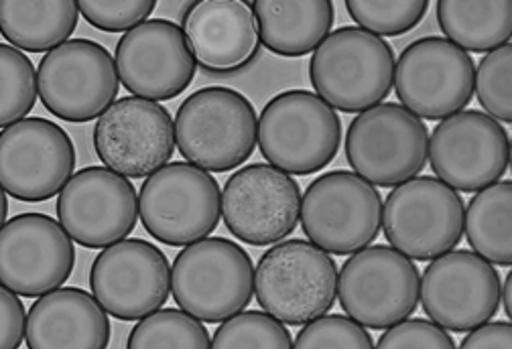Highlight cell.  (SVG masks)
<instances>
[{"mask_svg": "<svg viewBox=\"0 0 512 349\" xmlns=\"http://www.w3.org/2000/svg\"><path fill=\"white\" fill-rule=\"evenodd\" d=\"M175 143L187 163L212 173H228L250 159L259 143L254 106L236 90L202 88L177 110Z\"/></svg>", "mask_w": 512, "mask_h": 349, "instance_id": "6da1fadb", "label": "cell"}, {"mask_svg": "<svg viewBox=\"0 0 512 349\" xmlns=\"http://www.w3.org/2000/svg\"><path fill=\"white\" fill-rule=\"evenodd\" d=\"M395 63V51L382 37L342 27L315 49L309 78L317 96L334 110L364 112L391 94Z\"/></svg>", "mask_w": 512, "mask_h": 349, "instance_id": "7a4b0ae2", "label": "cell"}, {"mask_svg": "<svg viewBox=\"0 0 512 349\" xmlns=\"http://www.w3.org/2000/svg\"><path fill=\"white\" fill-rule=\"evenodd\" d=\"M259 305L287 325L326 315L338 297V266L330 252L305 240H287L263 254L254 270Z\"/></svg>", "mask_w": 512, "mask_h": 349, "instance_id": "3957f363", "label": "cell"}, {"mask_svg": "<svg viewBox=\"0 0 512 349\" xmlns=\"http://www.w3.org/2000/svg\"><path fill=\"white\" fill-rule=\"evenodd\" d=\"M171 293L175 303L196 319L226 321L252 301V260L232 240H198L177 254L171 268Z\"/></svg>", "mask_w": 512, "mask_h": 349, "instance_id": "277c9868", "label": "cell"}, {"mask_svg": "<svg viewBox=\"0 0 512 349\" xmlns=\"http://www.w3.org/2000/svg\"><path fill=\"white\" fill-rule=\"evenodd\" d=\"M342 122L336 110L307 90L275 96L259 120L263 157L289 175H313L338 155Z\"/></svg>", "mask_w": 512, "mask_h": 349, "instance_id": "5b68a950", "label": "cell"}, {"mask_svg": "<svg viewBox=\"0 0 512 349\" xmlns=\"http://www.w3.org/2000/svg\"><path fill=\"white\" fill-rule=\"evenodd\" d=\"M139 216L145 230L167 246H189L220 224L218 181L191 163H169L141 187Z\"/></svg>", "mask_w": 512, "mask_h": 349, "instance_id": "8992f818", "label": "cell"}, {"mask_svg": "<svg viewBox=\"0 0 512 349\" xmlns=\"http://www.w3.org/2000/svg\"><path fill=\"white\" fill-rule=\"evenodd\" d=\"M429 132L419 116L395 102L360 112L346 134L350 167L376 187H397L427 165Z\"/></svg>", "mask_w": 512, "mask_h": 349, "instance_id": "52a82bcc", "label": "cell"}, {"mask_svg": "<svg viewBox=\"0 0 512 349\" xmlns=\"http://www.w3.org/2000/svg\"><path fill=\"white\" fill-rule=\"evenodd\" d=\"M464 199L433 177L397 185L382 205V228L391 246L415 260L454 250L464 236Z\"/></svg>", "mask_w": 512, "mask_h": 349, "instance_id": "ba28073f", "label": "cell"}, {"mask_svg": "<svg viewBox=\"0 0 512 349\" xmlns=\"http://www.w3.org/2000/svg\"><path fill=\"white\" fill-rule=\"evenodd\" d=\"M301 228L322 250L346 256L370 246L382 228V199L350 171L317 177L301 199Z\"/></svg>", "mask_w": 512, "mask_h": 349, "instance_id": "9c48e42d", "label": "cell"}, {"mask_svg": "<svg viewBox=\"0 0 512 349\" xmlns=\"http://www.w3.org/2000/svg\"><path fill=\"white\" fill-rule=\"evenodd\" d=\"M421 276L409 256L391 246H366L338 274L342 309L360 325L389 329L419 307Z\"/></svg>", "mask_w": 512, "mask_h": 349, "instance_id": "30bf717a", "label": "cell"}, {"mask_svg": "<svg viewBox=\"0 0 512 349\" xmlns=\"http://www.w3.org/2000/svg\"><path fill=\"white\" fill-rule=\"evenodd\" d=\"M43 106L66 122L102 116L118 96V69L106 47L72 39L49 51L37 72Z\"/></svg>", "mask_w": 512, "mask_h": 349, "instance_id": "8fae6325", "label": "cell"}, {"mask_svg": "<svg viewBox=\"0 0 512 349\" xmlns=\"http://www.w3.org/2000/svg\"><path fill=\"white\" fill-rule=\"evenodd\" d=\"M474 80V59L443 37L411 43L395 63L399 100L425 120H445L462 112L472 102Z\"/></svg>", "mask_w": 512, "mask_h": 349, "instance_id": "7c38bea8", "label": "cell"}, {"mask_svg": "<svg viewBox=\"0 0 512 349\" xmlns=\"http://www.w3.org/2000/svg\"><path fill=\"white\" fill-rule=\"evenodd\" d=\"M433 173L456 191H482L506 173L510 141L506 128L478 110H464L441 120L429 141Z\"/></svg>", "mask_w": 512, "mask_h": 349, "instance_id": "4fadbf2b", "label": "cell"}, {"mask_svg": "<svg viewBox=\"0 0 512 349\" xmlns=\"http://www.w3.org/2000/svg\"><path fill=\"white\" fill-rule=\"evenodd\" d=\"M70 134L45 118H25L0 134V179L5 191L27 203L47 201L74 177Z\"/></svg>", "mask_w": 512, "mask_h": 349, "instance_id": "5bb4252c", "label": "cell"}, {"mask_svg": "<svg viewBox=\"0 0 512 349\" xmlns=\"http://www.w3.org/2000/svg\"><path fill=\"white\" fill-rule=\"evenodd\" d=\"M301 216L297 181L265 163L236 171L222 191V218L228 232L252 246H269L291 236Z\"/></svg>", "mask_w": 512, "mask_h": 349, "instance_id": "9a60e30c", "label": "cell"}, {"mask_svg": "<svg viewBox=\"0 0 512 349\" xmlns=\"http://www.w3.org/2000/svg\"><path fill=\"white\" fill-rule=\"evenodd\" d=\"M500 289V276L486 258L470 250H450L425 268L419 299L431 321L466 333L498 313Z\"/></svg>", "mask_w": 512, "mask_h": 349, "instance_id": "2e32d148", "label": "cell"}, {"mask_svg": "<svg viewBox=\"0 0 512 349\" xmlns=\"http://www.w3.org/2000/svg\"><path fill=\"white\" fill-rule=\"evenodd\" d=\"M175 122L157 102L116 100L94 126L98 159L112 171L141 179L163 169L175 153Z\"/></svg>", "mask_w": 512, "mask_h": 349, "instance_id": "e0dca14e", "label": "cell"}, {"mask_svg": "<svg viewBox=\"0 0 512 349\" xmlns=\"http://www.w3.org/2000/svg\"><path fill=\"white\" fill-rule=\"evenodd\" d=\"M57 218L74 242L86 248H108L137 226V189L108 167H86L61 189Z\"/></svg>", "mask_w": 512, "mask_h": 349, "instance_id": "ac0fdd59", "label": "cell"}, {"mask_svg": "<svg viewBox=\"0 0 512 349\" xmlns=\"http://www.w3.org/2000/svg\"><path fill=\"white\" fill-rule=\"evenodd\" d=\"M90 287L108 315L139 321L167 303L171 268L155 244L120 240L96 256Z\"/></svg>", "mask_w": 512, "mask_h": 349, "instance_id": "d6986e66", "label": "cell"}, {"mask_svg": "<svg viewBox=\"0 0 512 349\" xmlns=\"http://www.w3.org/2000/svg\"><path fill=\"white\" fill-rule=\"evenodd\" d=\"M72 236L45 214H21L0 232V281L21 297H43L74 272Z\"/></svg>", "mask_w": 512, "mask_h": 349, "instance_id": "ffe728a7", "label": "cell"}, {"mask_svg": "<svg viewBox=\"0 0 512 349\" xmlns=\"http://www.w3.org/2000/svg\"><path fill=\"white\" fill-rule=\"evenodd\" d=\"M114 61L122 86L151 102L183 94L198 65L183 29L167 19H151L128 31L116 45Z\"/></svg>", "mask_w": 512, "mask_h": 349, "instance_id": "44dd1931", "label": "cell"}, {"mask_svg": "<svg viewBox=\"0 0 512 349\" xmlns=\"http://www.w3.org/2000/svg\"><path fill=\"white\" fill-rule=\"evenodd\" d=\"M181 29L196 63L210 74L242 72L261 49L259 25L252 9L240 0H202L191 5Z\"/></svg>", "mask_w": 512, "mask_h": 349, "instance_id": "7402d4cb", "label": "cell"}, {"mask_svg": "<svg viewBox=\"0 0 512 349\" xmlns=\"http://www.w3.org/2000/svg\"><path fill=\"white\" fill-rule=\"evenodd\" d=\"M25 341L31 349H104L110 343V321L90 293L55 289L31 307Z\"/></svg>", "mask_w": 512, "mask_h": 349, "instance_id": "603a6c76", "label": "cell"}, {"mask_svg": "<svg viewBox=\"0 0 512 349\" xmlns=\"http://www.w3.org/2000/svg\"><path fill=\"white\" fill-rule=\"evenodd\" d=\"M252 15L269 51L303 57L326 41L336 11L330 0H256Z\"/></svg>", "mask_w": 512, "mask_h": 349, "instance_id": "cb8c5ba5", "label": "cell"}, {"mask_svg": "<svg viewBox=\"0 0 512 349\" xmlns=\"http://www.w3.org/2000/svg\"><path fill=\"white\" fill-rule=\"evenodd\" d=\"M80 5L74 0H45L23 3L5 0L0 3V31L17 49L41 53L63 45L76 31Z\"/></svg>", "mask_w": 512, "mask_h": 349, "instance_id": "d4e9b609", "label": "cell"}, {"mask_svg": "<svg viewBox=\"0 0 512 349\" xmlns=\"http://www.w3.org/2000/svg\"><path fill=\"white\" fill-rule=\"evenodd\" d=\"M437 23L447 41L464 51H494L510 39L512 3L510 0H490V3L441 0L437 3Z\"/></svg>", "mask_w": 512, "mask_h": 349, "instance_id": "484cf974", "label": "cell"}, {"mask_svg": "<svg viewBox=\"0 0 512 349\" xmlns=\"http://www.w3.org/2000/svg\"><path fill=\"white\" fill-rule=\"evenodd\" d=\"M512 183L500 181L472 197L464 230L470 246L490 264H512Z\"/></svg>", "mask_w": 512, "mask_h": 349, "instance_id": "4316f807", "label": "cell"}, {"mask_svg": "<svg viewBox=\"0 0 512 349\" xmlns=\"http://www.w3.org/2000/svg\"><path fill=\"white\" fill-rule=\"evenodd\" d=\"M131 349H206L212 347L208 329L187 311L157 309L143 317L128 337Z\"/></svg>", "mask_w": 512, "mask_h": 349, "instance_id": "83f0119b", "label": "cell"}, {"mask_svg": "<svg viewBox=\"0 0 512 349\" xmlns=\"http://www.w3.org/2000/svg\"><path fill=\"white\" fill-rule=\"evenodd\" d=\"M0 124L5 128L25 120L39 96L31 59L13 45H0Z\"/></svg>", "mask_w": 512, "mask_h": 349, "instance_id": "f1b7e54d", "label": "cell"}, {"mask_svg": "<svg viewBox=\"0 0 512 349\" xmlns=\"http://www.w3.org/2000/svg\"><path fill=\"white\" fill-rule=\"evenodd\" d=\"M216 349H289L293 347L287 327L263 311H240L226 319L214 333Z\"/></svg>", "mask_w": 512, "mask_h": 349, "instance_id": "f546056e", "label": "cell"}, {"mask_svg": "<svg viewBox=\"0 0 512 349\" xmlns=\"http://www.w3.org/2000/svg\"><path fill=\"white\" fill-rule=\"evenodd\" d=\"M346 9L360 29L380 37H397L415 29L427 9V0H348Z\"/></svg>", "mask_w": 512, "mask_h": 349, "instance_id": "4dcf8cb0", "label": "cell"}, {"mask_svg": "<svg viewBox=\"0 0 512 349\" xmlns=\"http://www.w3.org/2000/svg\"><path fill=\"white\" fill-rule=\"evenodd\" d=\"M510 74H512V47L504 43L502 47L490 51L478 65L474 92L482 108L494 120L504 124L512 122V94H510Z\"/></svg>", "mask_w": 512, "mask_h": 349, "instance_id": "1f68e13d", "label": "cell"}, {"mask_svg": "<svg viewBox=\"0 0 512 349\" xmlns=\"http://www.w3.org/2000/svg\"><path fill=\"white\" fill-rule=\"evenodd\" d=\"M293 347L299 349H370V333L352 317L322 315L299 331Z\"/></svg>", "mask_w": 512, "mask_h": 349, "instance_id": "d6a6232c", "label": "cell"}, {"mask_svg": "<svg viewBox=\"0 0 512 349\" xmlns=\"http://www.w3.org/2000/svg\"><path fill=\"white\" fill-rule=\"evenodd\" d=\"M80 15L96 29L108 33L133 31L155 11V0H84Z\"/></svg>", "mask_w": 512, "mask_h": 349, "instance_id": "836d02e7", "label": "cell"}, {"mask_svg": "<svg viewBox=\"0 0 512 349\" xmlns=\"http://www.w3.org/2000/svg\"><path fill=\"white\" fill-rule=\"evenodd\" d=\"M380 349H454L456 343L435 321L409 319L389 327L378 343Z\"/></svg>", "mask_w": 512, "mask_h": 349, "instance_id": "e575fe53", "label": "cell"}, {"mask_svg": "<svg viewBox=\"0 0 512 349\" xmlns=\"http://www.w3.org/2000/svg\"><path fill=\"white\" fill-rule=\"evenodd\" d=\"M0 313H3V331H0V347L15 349L23 343L27 333L25 307L15 291L9 287L0 289Z\"/></svg>", "mask_w": 512, "mask_h": 349, "instance_id": "d590c367", "label": "cell"}, {"mask_svg": "<svg viewBox=\"0 0 512 349\" xmlns=\"http://www.w3.org/2000/svg\"><path fill=\"white\" fill-rule=\"evenodd\" d=\"M464 349H510L512 347V327L508 321L482 323L470 331L462 341Z\"/></svg>", "mask_w": 512, "mask_h": 349, "instance_id": "8d00e7d4", "label": "cell"}, {"mask_svg": "<svg viewBox=\"0 0 512 349\" xmlns=\"http://www.w3.org/2000/svg\"><path fill=\"white\" fill-rule=\"evenodd\" d=\"M510 291H512V274H508L506 276V281H504V287L500 289V301H502V305H504V311H506V317H510L512 315V309H510Z\"/></svg>", "mask_w": 512, "mask_h": 349, "instance_id": "74e56055", "label": "cell"}]
</instances>
